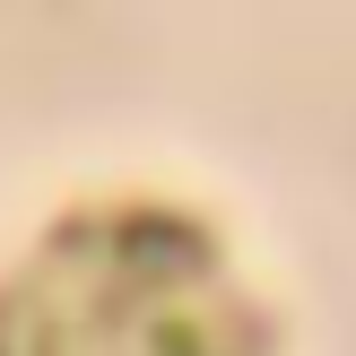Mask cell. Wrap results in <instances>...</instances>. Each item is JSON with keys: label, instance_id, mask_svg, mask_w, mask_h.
Returning a JSON list of instances; mask_svg holds the SVG:
<instances>
[{"label": "cell", "instance_id": "cell-1", "mask_svg": "<svg viewBox=\"0 0 356 356\" xmlns=\"http://www.w3.org/2000/svg\"><path fill=\"white\" fill-rule=\"evenodd\" d=\"M0 356H261V313L200 218L104 200L0 278Z\"/></svg>", "mask_w": 356, "mask_h": 356}]
</instances>
